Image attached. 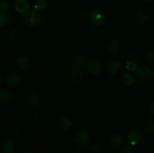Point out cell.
<instances>
[{"instance_id": "obj_3", "label": "cell", "mask_w": 154, "mask_h": 153, "mask_svg": "<svg viewBox=\"0 0 154 153\" xmlns=\"http://www.w3.org/2000/svg\"><path fill=\"white\" fill-rule=\"evenodd\" d=\"M89 20L91 24L99 26L103 25L105 21V15L102 10H93L90 12L89 15Z\"/></svg>"}, {"instance_id": "obj_22", "label": "cell", "mask_w": 154, "mask_h": 153, "mask_svg": "<svg viewBox=\"0 0 154 153\" xmlns=\"http://www.w3.org/2000/svg\"><path fill=\"white\" fill-rule=\"evenodd\" d=\"M144 128L147 132L150 134H154V119L147 118L144 122Z\"/></svg>"}, {"instance_id": "obj_10", "label": "cell", "mask_w": 154, "mask_h": 153, "mask_svg": "<svg viewBox=\"0 0 154 153\" xmlns=\"http://www.w3.org/2000/svg\"><path fill=\"white\" fill-rule=\"evenodd\" d=\"M27 104L30 108H37L40 105L42 98L37 92H31L27 97Z\"/></svg>"}, {"instance_id": "obj_2", "label": "cell", "mask_w": 154, "mask_h": 153, "mask_svg": "<svg viewBox=\"0 0 154 153\" xmlns=\"http://www.w3.org/2000/svg\"><path fill=\"white\" fill-rule=\"evenodd\" d=\"M90 140V136L85 130H78L74 134V141L77 145L81 147L87 146Z\"/></svg>"}, {"instance_id": "obj_34", "label": "cell", "mask_w": 154, "mask_h": 153, "mask_svg": "<svg viewBox=\"0 0 154 153\" xmlns=\"http://www.w3.org/2000/svg\"><path fill=\"white\" fill-rule=\"evenodd\" d=\"M144 2H153V0H143Z\"/></svg>"}, {"instance_id": "obj_7", "label": "cell", "mask_w": 154, "mask_h": 153, "mask_svg": "<svg viewBox=\"0 0 154 153\" xmlns=\"http://www.w3.org/2000/svg\"><path fill=\"white\" fill-rule=\"evenodd\" d=\"M68 77L69 80L72 82H80L83 80L84 77V72L82 69L78 68H74L71 69L68 73Z\"/></svg>"}, {"instance_id": "obj_12", "label": "cell", "mask_w": 154, "mask_h": 153, "mask_svg": "<svg viewBox=\"0 0 154 153\" xmlns=\"http://www.w3.org/2000/svg\"><path fill=\"white\" fill-rule=\"evenodd\" d=\"M57 124L62 130H67L72 128V121L68 116L61 115L57 119Z\"/></svg>"}, {"instance_id": "obj_31", "label": "cell", "mask_w": 154, "mask_h": 153, "mask_svg": "<svg viewBox=\"0 0 154 153\" xmlns=\"http://www.w3.org/2000/svg\"><path fill=\"white\" fill-rule=\"evenodd\" d=\"M122 153H132V148L129 146L123 147L122 149Z\"/></svg>"}, {"instance_id": "obj_30", "label": "cell", "mask_w": 154, "mask_h": 153, "mask_svg": "<svg viewBox=\"0 0 154 153\" xmlns=\"http://www.w3.org/2000/svg\"><path fill=\"white\" fill-rule=\"evenodd\" d=\"M139 58L140 56L138 52H131V59H132V61H133V60H139Z\"/></svg>"}, {"instance_id": "obj_13", "label": "cell", "mask_w": 154, "mask_h": 153, "mask_svg": "<svg viewBox=\"0 0 154 153\" xmlns=\"http://www.w3.org/2000/svg\"><path fill=\"white\" fill-rule=\"evenodd\" d=\"M16 148V145L11 139H5L2 143V153H14Z\"/></svg>"}, {"instance_id": "obj_6", "label": "cell", "mask_w": 154, "mask_h": 153, "mask_svg": "<svg viewBox=\"0 0 154 153\" xmlns=\"http://www.w3.org/2000/svg\"><path fill=\"white\" fill-rule=\"evenodd\" d=\"M142 133L138 129H132L128 133L127 140L132 146H137L141 143L143 140Z\"/></svg>"}, {"instance_id": "obj_36", "label": "cell", "mask_w": 154, "mask_h": 153, "mask_svg": "<svg viewBox=\"0 0 154 153\" xmlns=\"http://www.w3.org/2000/svg\"><path fill=\"white\" fill-rule=\"evenodd\" d=\"M24 153H33L32 152H30V151H27V152H25Z\"/></svg>"}, {"instance_id": "obj_21", "label": "cell", "mask_w": 154, "mask_h": 153, "mask_svg": "<svg viewBox=\"0 0 154 153\" xmlns=\"http://www.w3.org/2000/svg\"><path fill=\"white\" fill-rule=\"evenodd\" d=\"M72 62L75 65H83L85 63V58L81 54H74L72 56Z\"/></svg>"}, {"instance_id": "obj_26", "label": "cell", "mask_w": 154, "mask_h": 153, "mask_svg": "<svg viewBox=\"0 0 154 153\" xmlns=\"http://www.w3.org/2000/svg\"><path fill=\"white\" fill-rule=\"evenodd\" d=\"M126 68L129 71H136L138 69V66H137L136 63L134 61H129L126 64Z\"/></svg>"}, {"instance_id": "obj_25", "label": "cell", "mask_w": 154, "mask_h": 153, "mask_svg": "<svg viewBox=\"0 0 154 153\" xmlns=\"http://www.w3.org/2000/svg\"><path fill=\"white\" fill-rule=\"evenodd\" d=\"M105 150L104 146L100 142H96L93 144L90 148V152L92 153H102Z\"/></svg>"}, {"instance_id": "obj_23", "label": "cell", "mask_w": 154, "mask_h": 153, "mask_svg": "<svg viewBox=\"0 0 154 153\" xmlns=\"http://www.w3.org/2000/svg\"><path fill=\"white\" fill-rule=\"evenodd\" d=\"M9 18L5 13L0 11V28H5L8 26Z\"/></svg>"}, {"instance_id": "obj_5", "label": "cell", "mask_w": 154, "mask_h": 153, "mask_svg": "<svg viewBox=\"0 0 154 153\" xmlns=\"http://www.w3.org/2000/svg\"><path fill=\"white\" fill-rule=\"evenodd\" d=\"M136 76L141 80H149L153 76V71L149 66L141 65L136 70Z\"/></svg>"}, {"instance_id": "obj_24", "label": "cell", "mask_w": 154, "mask_h": 153, "mask_svg": "<svg viewBox=\"0 0 154 153\" xmlns=\"http://www.w3.org/2000/svg\"><path fill=\"white\" fill-rule=\"evenodd\" d=\"M48 0H36L35 4L34 6V8L38 10H43L48 8Z\"/></svg>"}, {"instance_id": "obj_14", "label": "cell", "mask_w": 154, "mask_h": 153, "mask_svg": "<svg viewBox=\"0 0 154 153\" xmlns=\"http://www.w3.org/2000/svg\"><path fill=\"white\" fill-rule=\"evenodd\" d=\"M135 19L137 23L141 26L147 25L150 22V16H149V15L146 14L145 12L141 11V10H138V11L135 13Z\"/></svg>"}, {"instance_id": "obj_35", "label": "cell", "mask_w": 154, "mask_h": 153, "mask_svg": "<svg viewBox=\"0 0 154 153\" xmlns=\"http://www.w3.org/2000/svg\"><path fill=\"white\" fill-rule=\"evenodd\" d=\"M2 76H1V75H0V85L2 84Z\"/></svg>"}, {"instance_id": "obj_17", "label": "cell", "mask_w": 154, "mask_h": 153, "mask_svg": "<svg viewBox=\"0 0 154 153\" xmlns=\"http://www.w3.org/2000/svg\"><path fill=\"white\" fill-rule=\"evenodd\" d=\"M121 81L123 85L126 86H131L135 82V78H134L133 74L131 72L128 71L123 74L121 78Z\"/></svg>"}, {"instance_id": "obj_1", "label": "cell", "mask_w": 154, "mask_h": 153, "mask_svg": "<svg viewBox=\"0 0 154 153\" xmlns=\"http://www.w3.org/2000/svg\"><path fill=\"white\" fill-rule=\"evenodd\" d=\"M23 22L28 26H35L42 21V14L36 9H31L26 12L23 16Z\"/></svg>"}, {"instance_id": "obj_9", "label": "cell", "mask_w": 154, "mask_h": 153, "mask_svg": "<svg viewBox=\"0 0 154 153\" xmlns=\"http://www.w3.org/2000/svg\"><path fill=\"white\" fill-rule=\"evenodd\" d=\"M123 64L119 60H113L108 66V72L111 75H115L121 72L123 70Z\"/></svg>"}, {"instance_id": "obj_15", "label": "cell", "mask_w": 154, "mask_h": 153, "mask_svg": "<svg viewBox=\"0 0 154 153\" xmlns=\"http://www.w3.org/2000/svg\"><path fill=\"white\" fill-rule=\"evenodd\" d=\"M29 64V58L25 56H22L17 58L16 66L19 70H24L28 68Z\"/></svg>"}, {"instance_id": "obj_19", "label": "cell", "mask_w": 154, "mask_h": 153, "mask_svg": "<svg viewBox=\"0 0 154 153\" xmlns=\"http://www.w3.org/2000/svg\"><path fill=\"white\" fill-rule=\"evenodd\" d=\"M13 98V93L9 89H3L0 92V101L7 103Z\"/></svg>"}, {"instance_id": "obj_16", "label": "cell", "mask_w": 154, "mask_h": 153, "mask_svg": "<svg viewBox=\"0 0 154 153\" xmlns=\"http://www.w3.org/2000/svg\"><path fill=\"white\" fill-rule=\"evenodd\" d=\"M111 144L114 147H120L124 142V137L123 135L119 134H114L111 136L110 140Z\"/></svg>"}, {"instance_id": "obj_37", "label": "cell", "mask_w": 154, "mask_h": 153, "mask_svg": "<svg viewBox=\"0 0 154 153\" xmlns=\"http://www.w3.org/2000/svg\"><path fill=\"white\" fill-rule=\"evenodd\" d=\"M153 44H154V34H153Z\"/></svg>"}, {"instance_id": "obj_27", "label": "cell", "mask_w": 154, "mask_h": 153, "mask_svg": "<svg viewBox=\"0 0 154 153\" xmlns=\"http://www.w3.org/2000/svg\"><path fill=\"white\" fill-rule=\"evenodd\" d=\"M146 61L149 63H154V50H150L147 52L145 56Z\"/></svg>"}, {"instance_id": "obj_29", "label": "cell", "mask_w": 154, "mask_h": 153, "mask_svg": "<svg viewBox=\"0 0 154 153\" xmlns=\"http://www.w3.org/2000/svg\"><path fill=\"white\" fill-rule=\"evenodd\" d=\"M8 7V3L6 2L3 1L0 2V10H1V11L3 12L5 11V10H7Z\"/></svg>"}, {"instance_id": "obj_11", "label": "cell", "mask_w": 154, "mask_h": 153, "mask_svg": "<svg viewBox=\"0 0 154 153\" xmlns=\"http://www.w3.org/2000/svg\"><path fill=\"white\" fill-rule=\"evenodd\" d=\"M14 8L17 13L24 14L29 10V4L27 0H16L14 4Z\"/></svg>"}, {"instance_id": "obj_20", "label": "cell", "mask_w": 154, "mask_h": 153, "mask_svg": "<svg viewBox=\"0 0 154 153\" xmlns=\"http://www.w3.org/2000/svg\"><path fill=\"white\" fill-rule=\"evenodd\" d=\"M22 34V32L19 28H14L11 31L10 34H9V38H10L11 40L13 42H17L20 40V38Z\"/></svg>"}, {"instance_id": "obj_33", "label": "cell", "mask_w": 154, "mask_h": 153, "mask_svg": "<svg viewBox=\"0 0 154 153\" xmlns=\"http://www.w3.org/2000/svg\"><path fill=\"white\" fill-rule=\"evenodd\" d=\"M75 153H84V151L82 149H78L75 151Z\"/></svg>"}, {"instance_id": "obj_18", "label": "cell", "mask_w": 154, "mask_h": 153, "mask_svg": "<svg viewBox=\"0 0 154 153\" xmlns=\"http://www.w3.org/2000/svg\"><path fill=\"white\" fill-rule=\"evenodd\" d=\"M121 44L117 40H112L109 43L108 46V51L111 54H117L121 50Z\"/></svg>"}, {"instance_id": "obj_32", "label": "cell", "mask_w": 154, "mask_h": 153, "mask_svg": "<svg viewBox=\"0 0 154 153\" xmlns=\"http://www.w3.org/2000/svg\"><path fill=\"white\" fill-rule=\"evenodd\" d=\"M150 114L154 115V100L152 102L151 105H150Z\"/></svg>"}, {"instance_id": "obj_4", "label": "cell", "mask_w": 154, "mask_h": 153, "mask_svg": "<svg viewBox=\"0 0 154 153\" xmlns=\"http://www.w3.org/2000/svg\"><path fill=\"white\" fill-rule=\"evenodd\" d=\"M87 70L91 76H97L102 70V63L98 59H91L87 64Z\"/></svg>"}, {"instance_id": "obj_8", "label": "cell", "mask_w": 154, "mask_h": 153, "mask_svg": "<svg viewBox=\"0 0 154 153\" xmlns=\"http://www.w3.org/2000/svg\"><path fill=\"white\" fill-rule=\"evenodd\" d=\"M21 82V76L16 72L8 74L5 78V84L9 87H14L19 85Z\"/></svg>"}, {"instance_id": "obj_28", "label": "cell", "mask_w": 154, "mask_h": 153, "mask_svg": "<svg viewBox=\"0 0 154 153\" xmlns=\"http://www.w3.org/2000/svg\"><path fill=\"white\" fill-rule=\"evenodd\" d=\"M23 133V128L20 127V126L19 125L15 126L13 130V134L14 136H20V135H22Z\"/></svg>"}]
</instances>
